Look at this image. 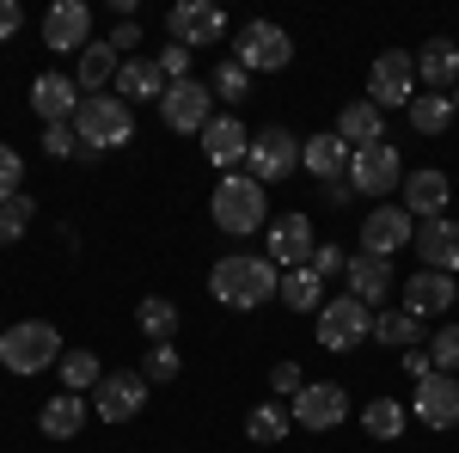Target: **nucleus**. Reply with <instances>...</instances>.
<instances>
[{"instance_id": "f257e3e1", "label": "nucleus", "mask_w": 459, "mask_h": 453, "mask_svg": "<svg viewBox=\"0 0 459 453\" xmlns=\"http://www.w3.org/2000/svg\"><path fill=\"white\" fill-rule=\"evenodd\" d=\"M209 294L221 307H233V313H251V307L282 294V270L270 257H257V251H227L209 270Z\"/></svg>"}, {"instance_id": "f03ea898", "label": "nucleus", "mask_w": 459, "mask_h": 453, "mask_svg": "<svg viewBox=\"0 0 459 453\" xmlns=\"http://www.w3.org/2000/svg\"><path fill=\"white\" fill-rule=\"evenodd\" d=\"M0 368L19 374V380H31L43 368H62V331H56L49 318H19V325H6V331H0Z\"/></svg>"}, {"instance_id": "7ed1b4c3", "label": "nucleus", "mask_w": 459, "mask_h": 453, "mask_svg": "<svg viewBox=\"0 0 459 453\" xmlns=\"http://www.w3.org/2000/svg\"><path fill=\"white\" fill-rule=\"evenodd\" d=\"M74 135H80V160H99L110 147H129L135 135V105H123L117 92H92L80 117H74Z\"/></svg>"}, {"instance_id": "20e7f679", "label": "nucleus", "mask_w": 459, "mask_h": 453, "mask_svg": "<svg viewBox=\"0 0 459 453\" xmlns=\"http://www.w3.org/2000/svg\"><path fill=\"white\" fill-rule=\"evenodd\" d=\"M264 209H270V196H264V184L251 172H227L221 184H214V227L227 233V240H246V233H257L264 227Z\"/></svg>"}, {"instance_id": "39448f33", "label": "nucleus", "mask_w": 459, "mask_h": 453, "mask_svg": "<svg viewBox=\"0 0 459 453\" xmlns=\"http://www.w3.org/2000/svg\"><path fill=\"white\" fill-rule=\"evenodd\" d=\"M417 56L411 49H386L374 68H368V105L380 110H411V99H417Z\"/></svg>"}, {"instance_id": "423d86ee", "label": "nucleus", "mask_w": 459, "mask_h": 453, "mask_svg": "<svg viewBox=\"0 0 459 453\" xmlns=\"http://www.w3.org/2000/svg\"><path fill=\"white\" fill-rule=\"evenodd\" d=\"M368 337H374V307H361L355 294H337V301L318 307V344L331 349V355L368 344Z\"/></svg>"}, {"instance_id": "0eeeda50", "label": "nucleus", "mask_w": 459, "mask_h": 453, "mask_svg": "<svg viewBox=\"0 0 459 453\" xmlns=\"http://www.w3.org/2000/svg\"><path fill=\"white\" fill-rule=\"evenodd\" d=\"M233 62L246 74H276L294 62V43H288L282 25H264V19H251V25H239V37H233Z\"/></svg>"}, {"instance_id": "6e6552de", "label": "nucleus", "mask_w": 459, "mask_h": 453, "mask_svg": "<svg viewBox=\"0 0 459 453\" xmlns=\"http://www.w3.org/2000/svg\"><path fill=\"white\" fill-rule=\"evenodd\" d=\"M160 117H166V129H172V135H203V129L214 123L209 80H172V86H166V99H160Z\"/></svg>"}, {"instance_id": "1a4fd4ad", "label": "nucleus", "mask_w": 459, "mask_h": 453, "mask_svg": "<svg viewBox=\"0 0 459 453\" xmlns=\"http://www.w3.org/2000/svg\"><path fill=\"white\" fill-rule=\"evenodd\" d=\"M288 417L300 423V429H343L350 423V392L337 380H307L288 398Z\"/></svg>"}, {"instance_id": "9d476101", "label": "nucleus", "mask_w": 459, "mask_h": 453, "mask_svg": "<svg viewBox=\"0 0 459 453\" xmlns=\"http://www.w3.org/2000/svg\"><path fill=\"white\" fill-rule=\"evenodd\" d=\"M398 184H404V160H398L392 141H374V147H361L350 160V190L355 196H392Z\"/></svg>"}, {"instance_id": "9b49d317", "label": "nucleus", "mask_w": 459, "mask_h": 453, "mask_svg": "<svg viewBox=\"0 0 459 453\" xmlns=\"http://www.w3.org/2000/svg\"><path fill=\"white\" fill-rule=\"evenodd\" d=\"M166 31H172V43H184V49H209V43L227 37V13H221L214 0H178L172 13H166Z\"/></svg>"}, {"instance_id": "f8f14e48", "label": "nucleus", "mask_w": 459, "mask_h": 453, "mask_svg": "<svg viewBox=\"0 0 459 453\" xmlns=\"http://www.w3.org/2000/svg\"><path fill=\"white\" fill-rule=\"evenodd\" d=\"M300 166V141L288 135L282 123H270L264 135H251V153H246V172L257 178V184H282L288 172Z\"/></svg>"}, {"instance_id": "ddd939ff", "label": "nucleus", "mask_w": 459, "mask_h": 453, "mask_svg": "<svg viewBox=\"0 0 459 453\" xmlns=\"http://www.w3.org/2000/svg\"><path fill=\"white\" fill-rule=\"evenodd\" d=\"M270 251H264V257H270V264H276V270H307V264H313V251H318V240H313V221H307V214H276V221H270Z\"/></svg>"}, {"instance_id": "4468645a", "label": "nucleus", "mask_w": 459, "mask_h": 453, "mask_svg": "<svg viewBox=\"0 0 459 453\" xmlns=\"http://www.w3.org/2000/svg\"><path fill=\"white\" fill-rule=\"evenodd\" d=\"M411 240H417V221L404 214V203H380V209H368V221H361V251L368 257H392V251H404Z\"/></svg>"}, {"instance_id": "2eb2a0df", "label": "nucleus", "mask_w": 459, "mask_h": 453, "mask_svg": "<svg viewBox=\"0 0 459 453\" xmlns=\"http://www.w3.org/2000/svg\"><path fill=\"white\" fill-rule=\"evenodd\" d=\"M411 411L423 429H454L459 423V374H429L411 386Z\"/></svg>"}, {"instance_id": "dca6fc26", "label": "nucleus", "mask_w": 459, "mask_h": 453, "mask_svg": "<svg viewBox=\"0 0 459 453\" xmlns=\"http://www.w3.org/2000/svg\"><path fill=\"white\" fill-rule=\"evenodd\" d=\"M142 405H147V374H129V368L105 374V380H99V392H92V411H99L105 423L142 417Z\"/></svg>"}, {"instance_id": "f3484780", "label": "nucleus", "mask_w": 459, "mask_h": 453, "mask_svg": "<svg viewBox=\"0 0 459 453\" xmlns=\"http://www.w3.org/2000/svg\"><path fill=\"white\" fill-rule=\"evenodd\" d=\"M80 105H86V92H80V80H68V74H37L31 80V110L43 117V129L49 123H74Z\"/></svg>"}, {"instance_id": "a211bd4d", "label": "nucleus", "mask_w": 459, "mask_h": 453, "mask_svg": "<svg viewBox=\"0 0 459 453\" xmlns=\"http://www.w3.org/2000/svg\"><path fill=\"white\" fill-rule=\"evenodd\" d=\"M43 43H49L56 56L86 49V43H92V13H86V0H56V6L43 13Z\"/></svg>"}, {"instance_id": "6ab92c4d", "label": "nucleus", "mask_w": 459, "mask_h": 453, "mask_svg": "<svg viewBox=\"0 0 459 453\" xmlns=\"http://www.w3.org/2000/svg\"><path fill=\"white\" fill-rule=\"evenodd\" d=\"M411 245H417L423 270H435V276H454L459 270V221H447V214H441V221H423Z\"/></svg>"}, {"instance_id": "aec40b11", "label": "nucleus", "mask_w": 459, "mask_h": 453, "mask_svg": "<svg viewBox=\"0 0 459 453\" xmlns=\"http://www.w3.org/2000/svg\"><path fill=\"white\" fill-rule=\"evenodd\" d=\"M203 153H209V166H221V172H239L246 153H251V129L239 117H214L209 129H203Z\"/></svg>"}, {"instance_id": "412c9836", "label": "nucleus", "mask_w": 459, "mask_h": 453, "mask_svg": "<svg viewBox=\"0 0 459 453\" xmlns=\"http://www.w3.org/2000/svg\"><path fill=\"white\" fill-rule=\"evenodd\" d=\"M447 196H454V184L435 172V166H423V172L404 178V214L423 227V221H441V209H447Z\"/></svg>"}, {"instance_id": "4be33fe9", "label": "nucleus", "mask_w": 459, "mask_h": 453, "mask_svg": "<svg viewBox=\"0 0 459 453\" xmlns=\"http://www.w3.org/2000/svg\"><path fill=\"white\" fill-rule=\"evenodd\" d=\"M350 141L337 135V129H325V135H313V141H300V166L313 178H325V184H337V178H350Z\"/></svg>"}, {"instance_id": "5701e85b", "label": "nucleus", "mask_w": 459, "mask_h": 453, "mask_svg": "<svg viewBox=\"0 0 459 453\" xmlns=\"http://www.w3.org/2000/svg\"><path fill=\"white\" fill-rule=\"evenodd\" d=\"M343 276H350V294L361 301V307H380L392 288H398V276H392V257H368V251H355Z\"/></svg>"}, {"instance_id": "b1692460", "label": "nucleus", "mask_w": 459, "mask_h": 453, "mask_svg": "<svg viewBox=\"0 0 459 453\" xmlns=\"http://www.w3.org/2000/svg\"><path fill=\"white\" fill-rule=\"evenodd\" d=\"M417 80H423L429 92H454L459 86V43L454 37H429L423 49H417Z\"/></svg>"}, {"instance_id": "393cba45", "label": "nucleus", "mask_w": 459, "mask_h": 453, "mask_svg": "<svg viewBox=\"0 0 459 453\" xmlns=\"http://www.w3.org/2000/svg\"><path fill=\"white\" fill-rule=\"evenodd\" d=\"M454 301H459V282H454V276H435V270H423V276L404 282V313H411V318H435V313H447Z\"/></svg>"}, {"instance_id": "a878e982", "label": "nucleus", "mask_w": 459, "mask_h": 453, "mask_svg": "<svg viewBox=\"0 0 459 453\" xmlns=\"http://www.w3.org/2000/svg\"><path fill=\"white\" fill-rule=\"evenodd\" d=\"M337 135L350 141V153L374 147V141H386V110L368 105V99H355V105H343V117H337Z\"/></svg>"}, {"instance_id": "bb28decb", "label": "nucleus", "mask_w": 459, "mask_h": 453, "mask_svg": "<svg viewBox=\"0 0 459 453\" xmlns=\"http://www.w3.org/2000/svg\"><path fill=\"white\" fill-rule=\"evenodd\" d=\"M80 423H86V398H80V392H56V398L37 411V429H43L49 441H74Z\"/></svg>"}, {"instance_id": "cd10ccee", "label": "nucleus", "mask_w": 459, "mask_h": 453, "mask_svg": "<svg viewBox=\"0 0 459 453\" xmlns=\"http://www.w3.org/2000/svg\"><path fill=\"white\" fill-rule=\"evenodd\" d=\"M117 99L123 105H135V99H166V74H160V62H123L117 68Z\"/></svg>"}, {"instance_id": "c85d7f7f", "label": "nucleus", "mask_w": 459, "mask_h": 453, "mask_svg": "<svg viewBox=\"0 0 459 453\" xmlns=\"http://www.w3.org/2000/svg\"><path fill=\"white\" fill-rule=\"evenodd\" d=\"M117 68H123V62H117V49H110V43H86V49H80V68H74V80H80V92L92 99V92H110Z\"/></svg>"}, {"instance_id": "c756f323", "label": "nucleus", "mask_w": 459, "mask_h": 453, "mask_svg": "<svg viewBox=\"0 0 459 453\" xmlns=\"http://www.w3.org/2000/svg\"><path fill=\"white\" fill-rule=\"evenodd\" d=\"M135 325H142L147 349H153V344H172V337H178V307L166 301V294H147L142 307H135Z\"/></svg>"}, {"instance_id": "7c9ffc66", "label": "nucleus", "mask_w": 459, "mask_h": 453, "mask_svg": "<svg viewBox=\"0 0 459 453\" xmlns=\"http://www.w3.org/2000/svg\"><path fill=\"white\" fill-rule=\"evenodd\" d=\"M454 123V92H417L411 99V129L417 135H447Z\"/></svg>"}, {"instance_id": "2f4dec72", "label": "nucleus", "mask_w": 459, "mask_h": 453, "mask_svg": "<svg viewBox=\"0 0 459 453\" xmlns=\"http://www.w3.org/2000/svg\"><path fill=\"white\" fill-rule=\"evenodd\" d=\"M276 301H282L288 313H318V307H325V282L313 276V264H307V270H288Z\"/></svg>"}, {"instance_id": "473e14b6", "label": "nucleus", "mask_w": 459, "mask_h": 453, "mask_svg": "<svg viewBox=\"0 0 459 453\" xmlns=\"http://www.w3.org/2000/svg\"><path fill=\"white\" fill-rule=\"evenodd\" d=\"M99 380H105V368H99L92 349H68L62 355V392H99Z\"/></svg>"}, {"instance_id": "72a5a7b5", "label": "nucleus", "mask_w": 459, "mask_h": 453, "mask_svg": "<svg viewBox=\"0 0 459 453\" xmlns=\"http://www.w3.org/2000/svg\"><path fill=\"white\" fill-rule=\"evenodd\" d=\"M374 337L380 344H398V349H423V318H411L404 307L398 313H374Z\"/></svg>"}, {"instance_id": "f704fd0d", "label": "nucleus", "mask_w": 459, "mask_h": 453, "mask_svg": "<svg viewBox=\"0 0 459 453\" xmlns=\"http://www.w3.org/2000/svg\"><path fill=\"white\" fill-rule=\"evenodd\" d=\"M404 405H398V398H374V405H368V411H361V429H368V435H374V441H398V435H404Z\"/></svg>"}, {"instance_id": "c9c22d12", "label": "nucleus", "mask_w": 459, "mask_h": 453, "mask_svg": "<svg viewBox=\"0 0 459 453\" xmlns=\"http://www.w3.org/2000/svg\"><path fill=\"white\" fill-rule=\"evenodd\" d=\"M31 221H37V203L25 196V190H19V196H6V203H0V245H19Z\"/></svg>"}, {"instance_id": "e433bc0d", "label": "nucleus", "mask_w": 459, "mask_h": 453, "mask_svg": "<svg viewBox=\"0 0 459 453\" xmlns=\"http://www.w3.org/2000/svg\"><path fill=\"white\" fill-rule=\"evenodd\" d=\"M288 429H294V417H288L282 405H257V411L246 417V435H251V441H264V448H270V441H282Z\"/></svg>"}, {"instance_id": "4c0bfd02", "label": "nucleus", "mask_w": 459, "mask_h": 453, "mask_svg": "<svg viewBox=\"0 0 459 453\" xmlns=\"http://www.w3.org/2000/svg\"><path fill=\"white\" fill-rule=\"evenodd\" d=\"M209 92H214V99H227V105H246V99H251V74L239 68V62H233V56H227V62H221V68H214Z\"/></svg>"}, {"instance_id": "58836bf2", "label": "nucleus", "mask_w": 459, "mask_h": 453, "mask_svg": "<svg viewBox=\"0 0 459 453\" xmlns=\"http://www.w3.org/2000/svg\"><path fill=\"white\" fill-rule=\"evenodd\" d=\"M429 362H435V374H459V325L429 337Z\"/></svg>"}, {"instance_id": "ea45409f", "label": "nucleus", "mask_w": 459, "mask_h": 453, "mask_svg": "<svg viewBox=\"0 0 459 453\" xmlns=\"http://www.w3.org/2000/svg\"><path fill=\"white\" fill-rule=\"evenodd\" d=\"M142 374H147V386H153V380H178V374H184V355H178L172 344H153V349H147V368H142Z\"/></svg>"}, {"instance_id": "a19ab883", "label": "nucleus", "mask_w": 459, "mask_h": 453, "mask_svg": "<svg viewBox=\"0 0 459 453\" xmlns=\"http://www.w3.org/2000/svg\"><path fill=\"white\" fill-rule=\"evenodd\" d=\"M19 190H25V160H19V147H6V141H0V203H6V196H19Z\"/></svg>"}, {"instance_id": "79ce46f5", "label": "nucleus", "mask_w": 459, "mask_h": 453, "mask_svg": "<svg viewBox=\"0 0 459 453\" xmlns=\"http://www.w3.org/2000/svg\"><path fill=\"white\" fill-rule=\"evenodd\" d=\"M343 270H350V251H343V245H318V251H313V276L318 282L343 276Z\"/></svg>"}, {"instance_id": "37998d69", "label": "nucleus", "mask_w": 459, "mask_h": 453, "mask_svg": "<svg viewBox=\"0 0 459 453\" xmlns=\"http://www.w3.org/2000/svg\"><path fill=\"white\" fill-rule=\"evenodd\" d=\"M43 147H49L56 160H68V153H80V135H74V123H49V129H43Z\"/></svg>"}, {"instance_id": "c03bdc74", "label": "nucleus", "mask_w": 459, "mask_h": 453, "mask_svg": "<svg viewBox=\"0 0 459 453\" xmlns=\"http://www.w3.org/2000/svg\"><path fill=\"white\" fill-rule=\"evenodd\" d=\"M300 386H307V374H300L294 362H276V368H270V392H282V398H294Z\"/></svg>"}, {"instance_id": "a18cd8bd", "label": "nucleus", "mask_w": 459, "mask_h": 453, "mask_svg": "<svg viewBox=\"0 0 459 453\" xmlns=\"http://www.w3.org/2000/svg\"><path fill=\"white\" fill-rule=\"evenodd\" d=\"M160 74H166V86H172V80H190V49H184V43H172V49L160 56Z\"/></svg>"}, {"instance_id": "49530a36", "label": "nucleus", "mask_w": 459, "mask_h": 453, "mask_svg": "<svg viewBox=\"0 0 459 453\" xmlns=\"http://www.w3.org/2000/svg\"><path fill=\"white\" fill-rule=\"evenodd\" d=\"M25 31V13H19V0H0V43L6 37H19Z\"/></svg>"}, {"instance_id": "de8ad7c7", "label": "nucleus", "mask_w": 459, "mask_h": 453, "mask_svg": "<svg viewBox=\"0 0 459 453\" xmlns=\"http://www.w3.org/2000/svg\"><path fill=\"white\" fill-rule=\"evenodd\" d=\"M404 374H411V386L435 374V362H429V349H404Z\"/></svg>"}, {"instance_id": "09e8293b", "label": "nucleus", "mask_w": 459, "mask_h": 453, "mask_svg": "<svg viewBox=\"0 0 459 453\" xmlns=\"http://www.w3.org/2000/svg\"><path fill=\"white\" fill-rule=\"evenodd\" d=\"M110 49H142V25H135V19H123V25L110 31Z\"/></svg>"}, {"instance_id": "8fccbe9b", "label": "nucleus", "mask_w": 459, "mask_h": 453, "mask_svg": "<svg viewBox=\"0 0 459 453\" xmlns=\"http://www.w3.org/2000/svg\"><path fill=\"white\" fill-rule=\"evenodd\" d=\"M350 196H355V190H350V178H337V184H325V203H331V209H343Z\"/></svg>"}, {"instance_id": "3c124183", "label": "nucleus", "mask_w": 459, "mask_h": 453, "mask_svg": "<svg viewBox=\"0 0 459 453\" xmlns=\"http://www.w3.org/2000/svg\"><path fill=\"white\" fill-rule=\"evenodd\" d=\"M454 117H459V92H454Z\"/></svg>"}]
</instances>
